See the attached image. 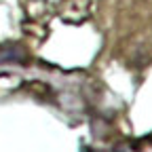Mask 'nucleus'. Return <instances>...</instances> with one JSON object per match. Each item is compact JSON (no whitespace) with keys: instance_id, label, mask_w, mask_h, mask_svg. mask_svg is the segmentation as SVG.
Returning <instances> with one entry per match:
<instances>
[{"instance_id":"1","label":"nucleus","mask_w":152,"mask_h":152,"mask_svg":"<svg viewBox=\"0 0 152 152\" xmlns=\"http://www.w3.org/2000/svg\"><path fill=\"white\" fill-rule=\"evenodd\" d=\"M4 61H23V49H19L15 45L0 47V64Z\"/></svg>"}]
</instances>
